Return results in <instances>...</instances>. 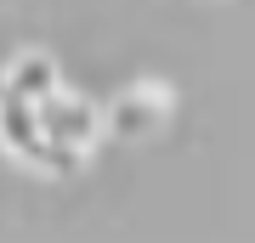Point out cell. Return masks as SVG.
<instances>
[{
  "label": "cell",
  "mask_w": 255,
  "mask_h": 243,
  "mask_svg": "<svg viewBox=\"0 0 255 243\" xmlns=\"http://www.w3.org/2000/svg\"><path fill=\"white\" fill-rule=\"evenodd\" d=\"M34 108H40V130H46V170H74L97 147V136L108 130V113L91 108L85 96H74V90H57Z\"/></svg>",
  "instance_id": "cell-1"
},
{
  "label": "cell",
  "mask_w": 255,
  "mask_h": 243,
  "mask_svg": "<svg viewBox=\"0 0 255 243\" xmlns=\"http://www.w3.org/2000/svg\"><path fill=\"white\" fill-rule=\"evenodd\" d=\"M63 90V74L46 51H17L6 63V96H23V102H46Z\"/></svg>",
  "instance_id": "cell-3"
},
{
  "label": "cell",
  "mask_w": 255,
  "mask_h": 243,
  "mask_svg": "<svg viewBox=\"0 0 255 243\" xmlns=\"http://www.w3.org/2000/svg\"><path fill=\"white\" fill-rule=\"evenodd\" d=\"M164 113H170V85H125L119 90V96L108 102V130L114 136H130V142H136V136H147V130H159L164 125Z\"/></svg>",
  "instance_id": "cell-2"
}]
</instances>
